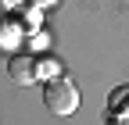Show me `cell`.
<instances>
[{
    "mask_svg": "<svg viewBox=\"0 0 129 125\" xmlns=\"http://www.w3.org/2000/svg\"><path fill=\"white\" fill-rule=\"evenodd\" d=\"M7 75H11V82H18V86L36 82V57H32V54H11Z\"/></svg>",
    "mask_w": 129,
    "mask_h": 125,
    "instance_id": "7a4b0ae2",
    "label": "cell"
},
{
    "mask_svg": "<svg viewBox=\"0 0 129 125\" xmlns=\"http://www.w3.org/2000/svg\"><path fill=\"white\" fill-rule=\"evenodd\" d=\"M32 4H36V7H54L57 0H32Z\"/></svg>",
    "mask_w": 129,
    "mask_h": 125,
    "instance_id": "5b68a950",
    "label": "cell"
},
{
    "mask_svg": "<svg viewBox=\"0 0 129 125\" xmlns=\"http://www.w3.org/2000/svg\"><path fill=\"white\" fill-rule=\"evenodd\" d=\"M111 111L115 114H129V86H122V89L111 93Z\"/></svg>",
    "mask_w": 129,
    "mask_h": 125,
    "instance_id": "3957f363",
    "label": "cell"
},
{
    "mask_svg": "<svg viewBox=\"0 0 129 125\" xmlns=\"http://www.w3.org/2000/svg\"><path fill=\"white\" fill-rule=\"evenodd\" d=\"M43 104H47V111H54V114H75L79 111V86L68 82L64 75H54V79H47L43 82Z\"/></svg>",
    "mask_w": 129,
    "mask_h": 125,
    "instance_id": "6da1fadb",
    "label": "cell"
},
{
    "mask_svg": "<svg viewBox=\"0 0 129 125\" xmlns=\"http://www.w3.org/2000/svg\"><path fill=\"white\" fill-rule=\"evenodd\" d=\"M57 72H61V65H57V61H50V57L36 61V79H54Z\"/></svg>",
    "mask_w": 129,
    "mask_h": 125,
    "instance_id": "277c9868",
    "label": "cell"
}]
</instances>
